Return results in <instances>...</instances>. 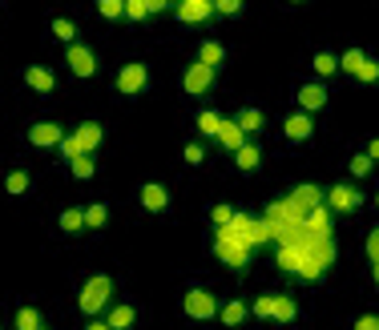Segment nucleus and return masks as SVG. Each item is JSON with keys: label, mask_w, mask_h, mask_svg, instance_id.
<instances>
[{"label": "nucleus", "mask_w": 379, "mask_h": 330, "mask_svg": "<svg viewBox=\"0 0 379 330\" xmlns=\"http://www.w3.org/2000/svg\"><path fill=\"white\" fill-rule=\"evenodd\" d=\"M218 314H222L226 327H242L247 314H250V306H247V302H226V306H218Z\"/></svg>", "instance_id": "obj_24"}, {"label": "nucleus", "mask_w": 379, "mask_h": 330, "mask_svg": "<svg viewBox=\"0 0 379 330\" xmlns=\"http://www.w3.org/2000/svg\"><path fill=\"white\" fill-rule=\"evenodd\" d=\"M36 330H45V327H36Z\"/></svg>", "instance_id": "obj_46"}, {"label": "nucleus", "mask_w": 379, "mask_h": 330, "mask_svg": "<svg viewBox=\"0 0 379 330\" xmlns=\"http://www.w3.org/2000/svg\"><path fill=\"white\" fill-rule=\"evenodd\" d=\"M234 125H238L242 133H263V125H266V113H263V109H254V105H247L242 113L234 117Z\"/></svg>", "instance_id": "obj_21"}, {"label": "nucleus", "mask_w": 379, "mask_h": 330, "mask_svg": "<svg viewBox=\"0 0 379 330\" xmlns=\"http://www.w3.org/2000/svg\"><path fill=\"white\" fill-rule=\"evenodd\" d=\"M298 105H303V109H298V113H319V109H327V89H323V81H307L303 85V89H298Z\"/></svg>", "instance_id": "obj_11"}, {"label": "nucleus", "mask_w": 379, "mask_h": 330, "mask_svg": "<svg viewBox=\"0 0 379 330\" xmlns=\"http://www.w3.org/2000/svg\"><path fill=\"white\" fill-rule=\"evenodd\" d=\"M331 266H335V238L331 234H315L303 226V234L291 246H279V270L303 282H323Z\"/></svg>", "instance_id": "obj_1"}, {"label": "nucleus", "mask_w": 379, "mask_h": 330, "mask_svg": "<svg viewBox=\"0 0 379 330\" xmlns=\"http://www.w3.org/2000/svg\"><path fill=\"white\" fill-rule=\"evenodd\" d=\"M270 298H275V294H263L259 302H254V306H250V314H259V318H270Z\"/></svg>", "instance_id": "obj_43"}, {"label": "nucleus", "mask_w": 379, "mask_h": 330, "mask_svg": "<svg viewBox=\"0 0 379 330\" xmlns=\"http://www.w3.org/2000/svg\"><path fill=\"white\" fill-rule=\"evenodd\" d=\"M222 234H226V238H238V242H247L250 250L266 242L263 222H259L254 214H234V217H230V226H222Z\"/></svg>", "instance_id": "obj_4"}, {"label": "nucleus", "mask_w": 379, "mask_h": 330, "mask_svg": "<svg viewBox=\"0 0 379 330\" xmlns=\"http://www.w3.org/2000/svg\"><path fill=\"white\" fill-rule=\"evenodd\" d=\"M323 206L335 210V214H355V210L363 206V198H359V189H351V185H331Z\"/></svg>", "instance_id": "obj_9"}, {"label": "nucleus", "mask_w": 379, "mask_h": 330, "mask_svg": "<svg viewBox=\"0 0 379 330\" xmlns=\"http://www.w3.org/2000/svg\"><path fill=\"white\" fill-rule=\"evenodd\" d=\"M137 198H142V206H146L149 214H165V210H170V189L158 185V182H146Z\"/></svg>", "instance_id": "obj_15"}, {"label": "nucleus", "mask_w": 379, "mask_h": 330, "mask_svg": "<svg viewBox=\"0 0 379 330\" xmlns=\"http://www.w3.org/2000/svg\"><path fill=\"white\" fill-rule=\"evenodd\" d=\"M61 230H65V234H81L85 230V210H65V214H61Z\"/></svg>", "instance_id": "obj_32"}, {"label": "nucleus", "mask_w": 379, "mask_h": 330, "mask_svg": "<svg viewBox=\"0 0 379 330\" xmlns=\"http://www.w3.org/2000/svg\"><path fill=\"white\" fill-rule=\"evenodd\" d=\"M295 314H298V306H295V298L291 294L270 298V318H275V322H295Z\"/></svg>", "instance_id": "obj_20"}, {"label": "nucleus", "mask_w": 379, "mask_h": 330, "mask_svg": "<svg viewBox=\"0 0 379 330\" xmlns=\"http://www.w3.org/2000/svg\"><path fill=\"white\" fill-rule=\"evenodd\" d=\"M214 141H218V145H226V149H230V153H238V149L247 145V133L238 129L234 121H226V117H222V125H218Z\"/></svg>", "instance_id": "obj_18"}, {"label": "nucleus", "mask_w": 379, "mask_h": 330, "mask_svg": "<svg viewBox=\"0 0 379 330\" xmlns=\"http://www.w3.org/2000/svg\"><path fill=\"white\" fill-rule=\"evenodd\" d=\"M287 198H291V206H295L298 214H311V210L323 206V189H319V185H295Z\"/></svg>", "instance_id": "obj_13"}, {"label": "nucleus", "mask_w": 379, "mask_h": 330, "mask_svg": "<svg viewBox=\"0 0 379 330\" xmlns=\"http://www.w3.org/2000/svg\"><path fill=\"white\" fill-rule=\"evenodd\" d=\"M69 169H73V178H77V182H89V178L97 173V165H93V153H81V157H73V162H69Z\"/></svg>", "instance_id": "obj_26"}, {"label": "nucleus", "mask_w": 379, "mask_h": 330, "mask_svg": "<svg viewBox=\"0 0 379 330\" xmlns=\"http://www.w3.org/2000/svg\"><path fill=\"white\" fill-rule=\"evenodd\" d=\"M347 169H351L355 178H367V173H371V157H363V153H355V157H351V165H347Z\"/></svg>", "instance_id": "obj_39"}, {"label": "nucleus", "mask_w": 379, "mask_h": 330, "mask_svg": "<svg viewBox=\"0 0 379 330\" xmlns=\"http://www.w3.org/2000/svg\"><path fill=\"white\" fill-rule=\"evenodd\" d=\"M97 13L105 20H121L125 17V0H97Z\"/></svg>", "instance_id": "obj_33"}, {"label": "nucleus", "mask_w": 379, "mask_h": 330, "mask_svg": "<svg viewBox=\"0 0 379 330\" xmlns=\"http://www.w3.org/2000/svg\"><path fill=\"white\" fill-rule=\"evenodd\" d=\"M65 61H69V73H73V77H81V81L97 73V52L89 49V45H81V41L65 49Z\"/></svg>", "instance_id": "obj_6"}, {"label": "nucleus", "mask_w": 379, "mask_h": 330, "mask_svg": "<svg viewBox=\"0 0 379 330\" xmlns=\"http://www.w3.org/2000/svg\"><path fill=\"white\" fill-rule=\"evenodd\" d=\"M29 185H33V178H29L25 169H13V173L4 178V189H8L13 198H20V194H29Z\"/></svg>", "instance_id": "obj_27"}, {"label": "nucleus", "mask_w": 379, "mask_h": 330, "mask_svg": "<svg viewBox=\"0 0 379 330\" xmlns=\"http://www.w3.org/2000/svg\"><path fill=\"white\" fill-rule=\"evenodd\" d=\"M311 65L319 77H335V73H339V57H335V52H315Z\"/></svg>", "instance_id": "obj_28"}, {"label": "nucleus", "mask_w": 379, "mask_h": 330, "mask_svg": "<svg viewBox=\"0 0 379 330\" xmlns=\"http://www.w3.org/2000/svg\"><path fill=\"white\" fill-rule=\"evenodd\" d=\"M29 141H33L36 149H53L65 141V133H61V125H53V121H36L33 129H29Z\"/></svg>", "instance_id": "obj_14"}, {"label": "nucleus", "mask_w": 379, "mask_h": 330, "mask_svg": "<svg viewBox=\"0 0 379 330\" xmlns=\"http://www.w3.org/2000/svg\"><path fill=\"white\" fill-rule=\"evenodd\" d=\"M367 262H371V270H379V230L367 234Z\"/></svg>", "instance_id": "obj_38"}, {"label": "nucleus", "mask_w": 379, "mask_h": 330, "mask_svg": "<svg viewBox=\"0 0 379 330\" xmlns=\"http://www.w3.org/2000/svg\"><path fill=\"white\" fill-rule=\"evenodd\" d=\"M230 217H234L230 206H214V210H210V222H214L218 230H222V226H230Z\"/></svg>", "instance_id": "obj_41"}, {"label": "nucleus", "mask_w": 379, "mask_h": 330, "mask_svg": "<svg viewBox=\"0 0 379 330\" xmlns=\"http://www.w3.org/2000/svg\"><path fill=\"white\" fill-rule=\"evenodd\" d=\"M113 85H117V93H125V97H133V93H142L149 85V69L146 65H121L117 69V77H113Z\"/></svg>", "instance_id": "obj_7"}, {"label": "nucleus", "mask_w": 379, "mask_h": 330, "mask_svg": "<svg viewBox=\"0 0 379 330\" xmlns=\"http://www.w3.org/2000/svg\"><path fill=\"white\" fill-rule=\"evenodd\" d=\"M210 85H214V69H206V65H194L181 73V89L190 93V97H202V93H210Z\"/></svg>", "instance_id": "obj_10"}, {"label": "nucleus", "mask_w": 379, "mask_h": 330, "mask_svg": "<svg viewBox=\"0 0 379 330\" xmlns=\"http://www.w3.org/2000/svg\"><path fill=\"white\" fill-rule=\"evenodd\" d=\"M125 17H130V20H146L149 17V0H125Z\"/></svg>", "instance_id": "obj_36"}, {"label": "nucleus", "mask_w": 379, "mask_h": 330, "mask_svg": "<svg viewBox=\"0 0 379 330\" xmlns=\"http://www.w3.org/2000/svg\"><path fill=\"white\" fill-rule=\"evenodd\" d=\"M242 8H247L242 0H218L214 4V13H222V17H242Z\"/></svg>", "instance_id": "obj_37"}, {"label": "nucleus", "mask_w": 379, "mask_h": 330, "mask_svg": "<svg viewBox=\"0 0 379 330\" xmlns=\"http://www.w3.org/2000/svg\"><path fill=\"white\" fill-rule=\"evenodd\" d=\"M101 141H105L101 125H97V121H85V125H77V133H73V137H65L57 149H61V157H65V162H73V157H81V153L101 149Z\"/></svg>", "instance_id": "obj_3"}, {"label": "nucleus", "mask_w": 379, "mask_h": 330, "mask_svg": "<svg viewBox=\"0 0 379 330\" xmlns=\"http://www.w3.org/2000/svg\"><path fill=\"white\" fill-rule=\"evenodd\" d=\"M53 36H57V41H69V45H77V24H73L69 17H57V20H53Z\"/></svg>", "instance_id": "obj_31"}, {"label": "nucleus", "mask_w": 379, "mask_h": 330, "mask_svg": "<svg viewBox=\"0 0 379 330\" xmlns=\"http://www.w3.org/2000/svg\"><path fill=\"white\" fill-rule=\"evenodd\" d=\"M214 254H218V262H226L230 270H247V266H250V254H254V250H250L247 242H238V238H226V234L218 230V234H214Z\"/></svg>", "instance_id": "obj_5"}, {"label": "nucleus", "mask_w": 379, "mask_h": 330, "mask_svg": "<svg viewBox=\"0 0 379 330\" xmlns=\"http://www.w3.org/2000/svg\"><path fill=\"white\" fill-rule=\"evenodd\" d=\"M41 327V314L33 310V306H20L17 310V330H36Z\"/></svg>", "instance_id": "obj_34"}, {"label": "nucleus", "mask_w": 379, "mask_h": 330, "mask_svg": "<svg viewBox=\"0 0 379 330\" xmlns=\"http://www.w3.org/2000/svg\"><path fill=\"white\" fill-rule=\"evenodd\" d=\"M226 61V49L218 45V41H202V49H198V65H206V69H218Z\"/></svg>", "instance_id": "obj_22"}, {"label": "nucleus", "mask_w": 379, "mask_h": 330, "mask_svg": "<svg viewBox=\"0 0 379 330\" xmlns=\"http://www.w3.org/2000/svg\"><path fill=\"white\" fill-rule=\"evenodd\" d=\"M109 298H113V278H109V274H93V278L81 286L77 306H81V314L97 318V310H105V306H109Z\"/></svg>", "instance_id": "obj_2"}, {"label": "nucleus", "mask_w": 379, "mask_h": 330, "mask_svg": "<svg viewBox=\"0 0 379 330\" xmlns=\"http://www.w3.org/2000/svg\"><path fill=\"white\" fill-rule=\"evenodd\" d=\"M25 85H29L33 93H53V89H57V77H53V69L33 65V69H25Z\"/></svg>", "instance_id": "obj_17"}, {"label": "nucleus", "mask_w": 379, "mask_h": 330, "mask_svg": "<svg viewBox=\"0 0 379 330\" xmlns=\"http://www.w3.org/2000/svg\"><path fill=\"white\" fill-rule=\"evenodd\" d=\"M105 222H109V206H105V201H93V206L85 210V226H89V230H101Z\"/></svg>", "instance_id": "obj_29"}, {"label": "nucleus", "mask_w": 379, "mask_h": 330, "mask_svg": "<svg viewBox=\"0 0 379 330\" xmlns=\"http://www.w3.org/2000/svg\"><path fill=\"white\" fill-rule=\"evenodd\" d=\"M282 133H287V141L303 145V141H311L315 137V121L307 113H291L287 121H282Z\"/></svg>", "instance_id": "obj_12"}, {"label": "nucleus", "mask_w": 379, "mask_h": 330, "mask_svg": "<svg viewBox=\"0 0 379 330\" xmlns=\"http://www.w3.org/2000/svg\"><path fill=\"white\" fill-rule=\"evenodd\" d=\"M303 226L315 234H331V210L327 206H319V210H311V214L303 217Z\"/></svg>", "instance_id": "obj_25"}, {"label": "nucleus", "mask_w": 379, "mask_h": 330, "mask_svg": "<svg viewBox=\"0 0 379 330\" xmlns=\"http://www.w3.org/2000/svg\"><path fill=\"white\" fill-rule=\"evenodd\" d=\"M234 162H238V169H242V173H254V169L263 165V149H259V141H247V145L234 153Z\"/></svg>", "instance_id": "obj_19"}, {"label": "nucleus", "mask_w": 379, "mask_h": 330, "mask_svg": "<svg viewBox=\"0 0 379 330\" xmlns=\"http://www.w3.org/2000/svg\"><path fill=\"white\" fill-rule=\"evenodd\" d=\"M363 61H367V57H363L359 49H351V52H343V57H339V69H343V73H359Z\"/></svg>", "instance_id": "obj_35"}, {"label": "nucleus", "mask_w": 379, "mask_h": 330, "mask_svg": "<svg viewBox=\"0 0 379 330\" xmlns=\"http://www.w3.org/2000/svg\"><path fill=\"white\" fill-rule=\"evenodd\" d=\"M181 157H186V162H190V165H202V162H206V145H198V141H190V145H186V153H181Z\"/></svg>", "instance_id": "obj_40"}, {"label": "nucleus", "mask_w": 379, "mask_h": 330, "mask_svg": "<svg viewBox=\"0 0 379 330\" xmlns=\"http://www.w3.org/2000/svg\"><path fill=\"white\" fill-rule=\"evenodd\" d=\"M210 13H214L210 0H181L178 4V20H186V24H202Z\"/></svg>", "instance_id": "obj_16"}, {"label": "nucleus", "mask_w": 379, "mask_h": 330, "mask_svg": "<svg viewBox=\"0 0 379 330\" xmlns=\"http://www.w3.org/2000/svg\"><path fill=\"white\" fill-rule=\"evenodd\" d=\"M133 322H137V310H133L130 302H121V306L109 310V327H113V330H130Z\"/></svg>", "instance_id": "obj_23"}, {"label": "nucleus", "mask_w": 379, "mask_h": 330, "mask_svg": "<svg viewBox=\"0 0 379 330\" xmlns=\"http://www.w3.org/2000/svg\"><path fill=\"white\" fill-rule=\"evenodd\" d=\"M181 310L190 314V318H198V322H206V318L218 314V298L210 290H190V294L181 298Z\"/></svg>", "instance_id": "obj_8"}, {"label": "nucleus", "mask_w": 379, "mask_h": 330, "mask_svg": "<svg viewBox=\"0 0 379 330\" xmlns=\"http://www.w3.org/2000/svg\"><path fill=\"white\" fill-rule=\"evenodd\" d=\"M355 330H379V318L375 314H363V318H355Z\"/></svg>", "instance_id": "obj_44"}, {"label": "nucleus", "mask_w": 379, "mask_h": 330, "mask_svg": "<svg viewBox=\"0 0 379 330\" xmlns=\"http://www.w3.org/2000/svg\"><path fill=\"white\" fill-rule=\"evenodd\" d=\"M85 330H113V327H109V322H101V318H93V322H89Z\"/></svg>", "instance_id": "obj_45"}, {"label": "nucleus", "mask_w": 379, "mask_h": 330, "mask_svg": "<svg viewBox=\"0 0 379 330\" xmlns=\"http://www.w3.org/2000/svg\"><path fill=\"white\" fill-rule=\"evenodd\" d=\"M355 77H359L363 85H371V81H375V77H379V65H375V61H371V57H367V61H363V65H359V73H355Z\"/></svg>", "instance_id": "obj_42"}, {"label": "nucleus", "mask_w": 379, "mask_h": 330, "mask_svg": "<svg viewBox=\"0 0 379 330\" xmlns=\"http://www.w3.org/2000/svg\"><path fill=\"white\" fill-rule=\"evenodd\" d=\"M218 125H222V113H214V109H202L198 113V133L202 137H214Z\"/></svg>", "instance_id": "obj_30"}]
</instances>
